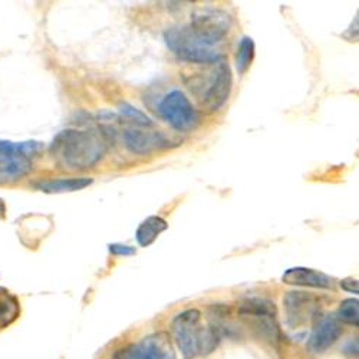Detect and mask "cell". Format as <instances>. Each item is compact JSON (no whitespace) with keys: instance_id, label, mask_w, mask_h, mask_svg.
Listing matches in <instances>:
<instances>
[{"instance_id":"1","label":"cell","mask_w":359,"mask_h":359,"mask_svg":"<svg viewBox=\"0 0 359 359\" xmlns=\"http://www.w3.org/2000/svg\"><path fill=\"white\" fill-rule=\"evenodd\" d=\"M233 26L230 13L222 9H201L190 23L168 27L164 41L168 49L182 61L198 65H213L224 56L217 48Z\"/></svg>"},{"instance_id":"2","label":"cell","mask_w":359,"mask_h":359,"mask_svg":"<svg viewBox=\"0 0 359 359\" xmlns=\"http://www.w3.org/2000/svg\"><path fill=\"white\" fill-rule=\"evenodd\" d=\"M111 145V131L102 126L71 127L57 133L49 145L53 161L68 170H88L95 167Z\"/></svg>"},{"instance_id":"3","label":"cell","mask_w":359,"mask_h":359,"mask_svg":"<svg viewBox=\"0 0 359 359\" xmlns=\"http://www.w3.org/2000/svg\"><path fill=\"white\" fill-rule=\"evenodd\" d=\"M172 338L186 359L212 353L222 338L220 326L204 325L201 312L187 309L178 313L171 322Z\"/></svg>"},{"instance_id":"4","label":"cell","mask_w":359,"mask_h":359,"mask_svg":"<svg viewBox=\"0 0 359 359\" xmlns=\"http://www.w3.org/2000/svg\"><path fill=\"white\" fill-rule=\"evenodd\" d=\"M207 72H198L184 79L190 91L207 111H219L230 98L233 89V75L230 65L224 61L210 65Z\"/></svg>"},{"instance_id":"5","label":"cell","mask_w":359,"mask_h":359,"mask_svg":"<svg viewBox=\"0 0 359 359\" xmlns=\"http://www.w3.org/2000/svg\"><path fill=\"white\" fill-rule=\"evenodd\" d=\"M42 153L43 144L39 141L0 140V186L16 184L27 177Z\"/></svg>"},{"instance_id":"6","label":"cell","mask_w":359,"mask_h":359,"mask_svg":"<svg viewBox=\"0 0 359 359\" xmlns=\"http://www.w3.org/2000/svg\"><path fill=\"white\" fill-rule=\"evenodd\" d=\"M241 316L257 335L271 344L280 341L278 311L272 301L264 297H248L238 305Z\"/></svg>"},{"instance_id":"7","label":"cell","mask_w":359,"mask_h":359,"mask_svg":"<svg viewBox=\"0 0 359 359\" xmlns=\"http://www.w3.org/2000/svg\"><path fill=\"white\" fill-rule=\"evenodd\" d=\"M164 121L180 133L194 130L200 124V114L182 89H172L164 95L158 105Z\"/></svg>"},{"instance_id":"8","label":"cell","mask_w":359,"mask_h":359,"mask_svg":"<svg viewBox=\"0 0 359 359\" xmlns=\"http://www.w3.org/2000/svg\"><path fill=\"white\" fill-rule=\"evenodd\" d=\"M115 359H175V352L168 334L158 332L142 338L116 351Z\"/></svg>"},{"instance_id":"9","label":"cell","mask_w":359,"mask_h":359,"mask_svg":"<svg viewBox=\"0 0 359 359\" xmlns=\"http://www.w3.org/2000/svg\"><path fill=\"white\" fill-rule=\"evenodd\" d=\"M283 306L287 323L299 327L319 319L320 301L319 297L308 292H289L283 297Z\"/></svg>"},{"instance_id":"10","label":"cell","mask_w":359,"mask_h":359,"mask_svg":"<svg viewBox=\"0 0 359 359\" xmlns=\"http://www.w3.org/2000/svg\"><path fill=\"white\" fill-rule=\"evenodd\" d=\"M128 151L137 156H149L171 145L168 138L156 128L128 127L123 134Z\"/></svg>"},{"instance_id":"11","label":"cell","mask_w":359,"mask_h":359,"mask_svg":"<svg viewBox=\"0 0 359 359\" xmlns=\"http://www.w3.org/2000/svg\"><path fill=\"white\" fill-rule=\"evenodd\" d=\"M342 335V325L335 315H326L318 319L309 338L308 348L315 353H322L331 348Z\"/></svg>"},{"instance_id":"12","label":"cell","mask_w":359,"mask_h":359,"mask_svg":"<svg viewBox=\"0 0 359 359\" xmlns=\"http://www.w3.org/2000/svg\"><path fill=\"white\" fill-rule=\"evenodd\" d=\"M282 282L292 286L315 287V289H332L334 279L315 269L308 267H290L283 273Z\"/></svg>"},{"instance_id":"13","label":"cell","mask_w":359,"mask_h":359,"mask_svg":"<svg viewBox=\"0 0 359 359\" xmlns=\"http://www.w3.org/2000/svg\"><path fill=\"white\" fill-rule=\"evenodd\" d=\"M94 183L89 177H71V178H55V180H39L34 183V187L48 194L57 193H74L83 190Z\"/></svg>"},{"instance_id":"14","label":"cell","mask_w":359,"mask_h":359,"mask_svg":"<svg viewBox=\"0 0 359 359\" xmlns=\"http://www.w3.org/2000/svg\"><path fill=\"white\" fill-rule=\"evenodd\" d=\"M168 229V223L167 220H164L160 216H149L147 217L137 229L135 231V238H137V243L141 248H148L151 246L158 236L165 231Z\"/></svg>"},{"instance_id":"15","label":"cell","mask_w":359,"mask_h":359,"mask_svg":"<svg viewBox=\"0 0 359 359\" xmlns=\"http://www.w3.org/2000/svg\"><path fill=\"white\" fill-rule=\"evenodd\" d=\"M20 316L19 299L5 287H0V329L11 326Z\"/></svg>"},{"instance_id":"16","label":"cell","mask_w":359,"mask_h":359,"mask_svg":"<svg viewBox=\"0 0 359 359\" xmlns=\"http://www.w3.org/2000/svg\"><path fill=\"white\" fill-rule=\"evenodd\" d=\"M256 55V45L250 36H243L242 41L238 42L237 52H236V69L238 75H245L252 64Z\"/></svg>"},{"instance_id":"17","label":"cell","mask_w":359,"mask_h":359,"mask_svg":"<svg viewBox=\"0 0 359 359\" xmlns=\"http://www.w3.org/2000/svg\"><path fill=\"white\" fill-rule=\"evenodd\" d=\"M119 115L124 119L126 123H128L131 127H138V128H154V121L149 118L147 114H144L141 109L135 108L134 105L128 102H121L118 107Z\"/></svg>"},{"instance_id":"18","label":"cell","mask_w":359,"mask_h":359,"mask_svg":"<svg viewBox=\"0 0 359 359\" xmlns=\"http://www.w3.org/2000/svg\"><path fill=\"white\" fill-rule=\"evenodd\" d=\"M339 322H345L353 326H358V320H359V302L358 299H345V301L341 304L339 311H338V316Z\"/></svg>"},{"instance_id":"19","label":"cell","mask_w":359,"mask_h":359,"mask_svg":"<svg viewBox=\"0 0 359 359\" xmlns=\"http://www.w3.org/2000/svg\"><path fill=\"white\" fill-rule=\"evenodd\" d=\"M109 253L114 256H133L137 253V249L133 246H127V245H121V243H114L108 246Z\"/></svg>"},{"instance_id":"20","label":"cell","mask_w":359,"mask_h":359,"mask_svg":"<svg viewBox=\"0 0 359 359\" xmlns=\"http://www.w3.org/2000/svg\"><path fill=\"white\" fill-rule=\"evenodd\" d=\"M341 287L349 293H358L359 292V283L356 279H352V278H346L344 280H341Z\"/></svg>"},{"instance_id":"21","label":"cell","mask_w":359,"mask_h":359,"mask_svg":"<svg viewBox=\"0 0 359 359\" xmlns=\"http://www.w3.org/2000/svg\"><path fill=\"white\" fill-rule=\"evenodd\" d=\"M6 213H8L6 203H5V200L2 197H0V220L6 217Z\"/></svg>"}]
</instances>
